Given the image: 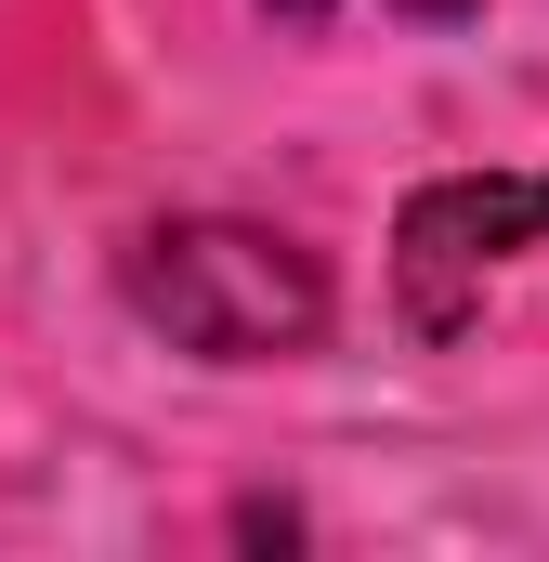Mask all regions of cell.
Returning a JSON list of instances; mask_svg holds the SVG:
<instances>
[{
    "label": "cell",
    "instance_id": "6da1fadb",
    "mask_svg": "<svg viewBox=\"0 0 549 562\" xmlns=\"http://www.w3.org/2000/svg\"><path fill=\"white\" fill-rule=\"evenodd\" d=\"M132 314L210 367H274L327 327V276L262 223H157L132 249Z\"/></svg>",
    "mask_w": 549,
    "mask_h": 562
},
{
    "label": "cell",
    "instance_id": "7a4b0ae2",
    "mask_svg": "<svg viewBox=\"0 0 549 562\" xmlns=\"http://www.w3.org/2000/svg\"><path fill=\"white\" fill-rule=\"evenodd\" d=\"M537 236H549V183H524V170H445V183H418L406 223H393L406 327L418 340H458V327L484 314V276H497L511 249H537Z\"/></svg>",
    "mask_w": 549,
    "mask_h": 562
},
{
    "label": "cell",
    "instance_id": "3957f363",
    "mask_svg": "<svg viewBox=\"0 0 549 562\" xmlns=\"http://www.w3.org/2000/svg\"><path fill=\"white\" fill-rule=\"evenodd\" d=\"M274 13H327V0H274Z\"/></svg>",
    "mask_w": 549,
    "mask_h": 562
}]
</instances>
